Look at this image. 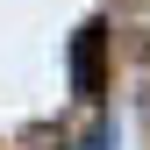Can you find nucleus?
Masks as SVG:
<instances>
[{"instance_id":"1","label":"nucleus","mask_w":150,"mask_h":150,"mask_svg":"<svg viewBox=\"0 0 150 150\" xmlns=\"http://www.w3.org/2000/svg\"><path fill=\"white\" fill-rule=\"evenodd\" d=\"M100 50H107V29L86 22V29H79V50H71V79H79V93H100Z\"/></svg>"}]
</instances>
